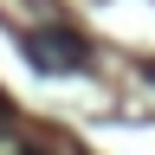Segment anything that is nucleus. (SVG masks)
Segmentation results:
<instances>
[{
	"label": "nucleus",
	"mask_w": 155,
	"mask_h": 155,
	"mask_svg": "<svg viewBox=\"0 0 155 155\" xmlns=\"http://www.w3.org/2000/svg\"><path fill=\"white\" fill-rule=\"evenodd\" d=\"M0 123H7V97H0Z\"/></svg>",
	"instance_id": "nucleus-3"
},
{
	"label": "nucleus",
	"mask_w": 155,
	"mask_h": 155,
	"mask_svg": "<svg viewBox=\"0 0 155 155\" xmlns=\"http://www.w3.org/2000/svg\"><path fill=\"white\" fill-rule=\"evenodd\" d=\"M0 155H45V149H39L32 136H19L13 123H0Z\"/></svg>",
	"instance_id": "nucleus-2"
},
{
	"label": "nucleus",
	"mask_w": 155,
	"mask_h": 155,
	"mask_svg": "<svg viewBox=\"0 0 155 155\" xmlns=\"http://www.w3.org/2000/svg\"><path fill=\"white\" fill-rule=\"evenodd\" d=\"M26 65L45 71V78H78L91 65V45L65 26H39V32H26Z\"/></svg>",
	"instance_id": "nucleus-1"
}]
</instances>
